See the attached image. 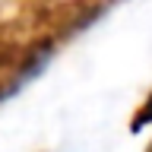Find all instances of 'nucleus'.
Instances as JSON below:
<instances>
[{
  "label": "nucleus",
  "mask_w": 152,
  "mask_h": 152,
  "mask_svg": "<svg viewBox=\"0 0 152 152\" xmlns=\"http://www.w3.org/2000/svg\"><path fill=\"white\" fill-rule=\"evenodd\" d=\"M146 121H152V111H146V114L140 117V124H146Z\"/></svg>",
  "instance_id": "obj_1"
}]
</instances>
